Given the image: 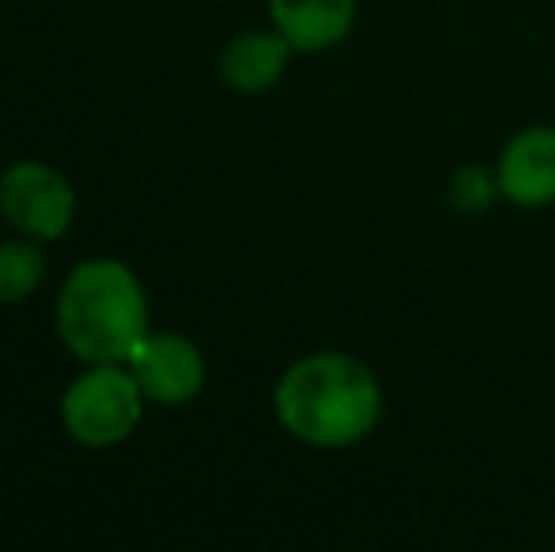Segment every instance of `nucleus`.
Instances as JSON below:
<instances>
[{
	"instance_id": "obj_1",
	"label": "nucleus",
	"mask_w": 555,
	"mask_h": 552,
	"mask_svg": "<svg viewBox=\"0 0 555 552\" xmlns=\"http://www.w3.org/2000/svg\"><path fill=\"white\" fill-rule=\"evenodd\" d=\"M276 416L299 442L325 450L351 447L382 420L378 378L344 352L307 356L280 378Z\"/></svg>"
},
{
	"instance_id": "obj_2",
	"label": "nucleus",
	"mask_w": 555,
	"mask_h": 552,
	"mask_svg": "<svg viewBox=\"0 0 555 552\" xmlns=\"http://www.w3.org/2000/svg\"><path fill=\"white\" fill-rule=\"evenodd\" d=\"M57 330L80 360L129 363L147 337V299L137 273L111 258L76 266L61 287Z\"/></svg>"
},
{
	"instance_id": "obj_3",
	"label": "nucleus",
	"mask_w": 555,
	"mask_h": 552,
	"mask_svg": "<svg viewBox=\"0 0 555 552\" xmlns=\"http://www.w3.org/2000/svg\"><path fill=\"white\" fill-rule=\"evenodd\" d=\"M144 413V390L125 363H91L61 398V420L83 447H114L129 439Z\"/></svg>"
},
{
	"instance_id": "obj_4",
	"label": "nucleus",
	"mask_w": 555,
	"mask_h": 552,
	"mask_svg": "<svg viewBox=\"0 0 555 552\" xmlns=\"http://www.w3.org/2000/svg\"><path fill=\"white\" fill-rule=\"evenodd\" d=\"M0 213L15 231L30 239H61L73 228L76 193L53 167L23 159L0 178Z\"/></svg>"
},
{
	"instance_id": "obj_5",
	"label": "nucleus",
	"mask_w": 555,
	"mask_h": 552,
	"mask_svg": "<svg viewBox=\"0 0 555 552\" xmlns=\"http://www.w3.org/2000/svg\"><path fill=\"white\" fill-rule=\"evenodd\" d=\"M125 368L155 406H185L205 386V356L178 333H147Z\"/></svg>"
},
{
	"instance_id": "obj_6",
	"label": "nucleus",
	"mask_w": 555,
	"mask_h": 552,
	"mask_svg": "<svg viewBox=\"0 0 555 552\" xmlns=\"http://www.w3.org/2000/svg\"><path fill=\"white\" fill-rule=\"evenodd\" d=\"M499 193L521 208H544L555 201V129L533 126L511 137L499 155Z\"/></svg>"
},
{
	"instance_id": "obj_7",
	"label": "nucleus",
	"mask_w": 555,
	"mask_h": 552,
	"mask_svg": "<svg viewBox=\"0 0 555 552\" xmlns=\"http://www.w3.org/2000/svg\"><path fill=\"white\" fill-rule=\"evenodd\" d=\"M272 23L299 53L344 42L356 23V0H269Z\"/></svg>"
},
{
	"instance_id": "obj_8",
	"label": "nucleus",
	"mask_w": 555,
	"mask_h": 552,
	"mask_svg": "<svg viewBox=\"0 0 555 552\" xmlns=\"http://www.w3.org/2000/svg\"><path fill=\"white\" fill-rule=\"evenodd\" d=\"M287 57H292V42L280 30H246L223 50V80L242 95H257L269 91L272 84L284 76Z\"/></svg>"
},
{
	"instance_id": "obj_9",
	"label": "nucleus",
	"mask_w": 555,
	"mask_h": 552,
	"mask_svg": "<svg viewBox=\"0 0 555 552\" xmlns=\"http://www.w3.org/2000/svg\"><path fill=\"white\" fill-rule=\"evenodd\" d=\"M46 280V258L35 243H0V303H20Z\"/></svg>"
},
{
	"instance_id": "obj_10",
	"label": "nucleus",
	"mask_w": 555,
	"mask_h": 552,
	"mask_svg": "<svg viewBox=\"0 0 555 552\" xmlns=\"http://www.w3.org/2000/svg\"><path fill=\"white\" fill-rule=\"evenodd\" d=\"M453 201H457V208H483L491 201V182L488 175H483L480 167H465L453 175Z\"/></svg>"
}]
</instances>
